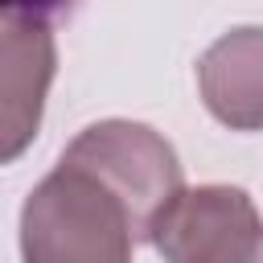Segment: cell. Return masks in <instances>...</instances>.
Instances as JSON below:
<instances>
[{
    "instance_id": "6da1fadb",
    "label": "cell",
    "mask_w": 263,
    "mask_h": 263,
    "mask_svg": "<svg viewBox=\"0 0 263 263\" xmlns=\"http://www.w3.org/2000/svg\"><path fill=\"white\" fill-rule=\"evenodd\" d=\"M136 226L123 201L74 164H53L21 205L25 263H132Z\"/></svg>"
},
{
    "instance_id": "7a4b0ae2",
    "label": "cell",
    "mask_w": 263,
    "mask_h": 263,
    "mask_svg": "<svg viewBox=\"0 0 263 263\" xmlns=\"http://www.w3.org/2000/svg\"><path fill=\"white\" fill-rule=\"evenodd\" d=\"M58 160L90 173L123 201L136 226V242H152L160 218L185 193L177 148L156 127L136 123V119H99L82 127L62 148Z\"/></svg>"
},
{
    "instance_id": "3957f363",
    "label": "cell",
    "mask_w": 263,
    "mask_h": 263,
    "mask_svg": "<svg viewBox=\"0 0 263 263\" xmlns=\"http://www.w3.org/2000/svg\"><path fill=\"white\" fill-rule=\"evenodd\" d=\"M152 247L164 263H251L263 247V218L238 185H197L160 218Z\"/></svg>"
},
{
    "instance_id": "277c9868",
    "label": "cell",
    "mask_w": 263,
    "mask_h": 263,
    "mask_svg": "<svg viewBox=\"0 0 263 263\" xmlns=\"http://www.w3.org/2000/svg\"><path fill=\"white\" fill-rule=\"evenodd\" d=\"M58 8H4L0 12V160L12 164L37 136L45 95L58 70L53 21Z\"/></svg>"
},
{
    "instance_id": "5b68a950",
    "label": "cell",
    "mask_w": 263,
    "mask_h": 263,
    "mask_svg": "<svg viewBox=\"0 0 263 263\" xmlns=\"http://www.w3.org/2000/svg\"><path fill=\"white\" fill-rule=\"evenodd\" d=\"M205 111L230 132H263V25H238L197 58Z\"/></svg>"
},
{
    "instance_id": "8992f818",
    "label": "cell",
    "mask_w": 263,
    "mask_h": 263,
    "mask_svg": "<svg viewBox=\"0 0 263 263\" xmlns=\"http://www.w3.org/2000/svg\"><path fill=\"white\" fill-rule=\"evenodd\" d=\"M251 263H263V247H259V255H255V259H251Z\"/></svg>"
}]
</instances>
